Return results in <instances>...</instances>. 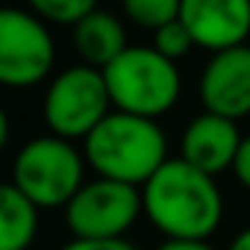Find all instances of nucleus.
I'll return each instance as SVG.
<instances>
[{
    "instance_id": "f257e3e1",
    "label": "nucleus",
    "mask_w": 250,
    "mask_h": 250,
    "mask_svg": "<svg viewBox=\"0 0 250 250\" xmlns=\"http://www.w3.org/2000/svg\"><path fill=\"white\" fill-rule=\"evenodd\" d=\"M145 218L165 235L180 241H209L224 221V194L215 177L188 162L168 159L142 188Z\"/></svg>"
},
{
    "instance_id": "f03ea898",
    "label": "nucleus",
    "mask_w": 250,
    "mask_h": 250,
    "mask_svg": "<svg viewBox=\"0 0 250 250\" xmlns=\"http://www.w3.org/2000/svg\"><path fill=\"white\" fill-rule=\"evenodd\" d=\"M83 156L94 177L136 188H145V183L171 159L168 136L159 121L127 112H109V118H103L100 127L83 142Z\"/></svg>"
},
{
    "instance_id": "7ed1b4c3",
    "label": "nucleus",
    "mask_w": 250,
    "mask_h": 250,
    "mask_svg": "<svg viewBox=\"0 0 250 250\" xmlns=\"http://www.w3.org/2000/svg\"><path fill=\"white\" fill-rule=\"evenodd\" d=\"M115 112L159 121L183 94L177 62L165 59L153 44H130L109 68H103Z\"/></svg>"
},
{
    "instance_id": "20e7f679",
    "label": "nucleus",
    "mask_w": 250,
    "mask_h": 250,
    "mask_svg": "<svg viewBox=\"0 0 250 250\" xmlns=\"http://www.w3.org/2000/svg\"><path fill=\"white\" fill-rule=\"evenodd\" d=\"M85 168L83 147L47 133L18 147L9 183L39 209H65L85 186Z\"/></svg>"
},
{
    "instance_id": "39448f33",
    "label": "nucleus",
    "mask_w": 250,
    "mask_h": 250,
    "mask_svg": "<svg viewBox=\"0 0 250 250\" xmlns=\"http://www.w3.org/2000/svg\"><path fill=\"white\" fill-rule=\"evenodd\" d=\"M109 112L115 109L103 71L83 62L56 71L42 97L47 133L65 142H85L100 127V121L109 118Z\"/></svg>"
},
{
    "instance_id": "423d86ee",
    "label": "nucleus",
    "mask_w": 250,
    "mask_h": 250,
    "mask_svg": "<svg viewBox=\"0 0 250 250\" xmlns=\"http://www.w3.org/2000/svg\"><path fill=\"white\" fill-rule=\"evenodd\" d=\"M139 215H145L142 188L106 177L85 180V186L62 209L71 238L83 241H118L133 229Z\"/></svg>"
},
{
    "instance_id": "0eeeda50",
    "label": "nucleus",
    "mask_w": 250,
    "mask_h": 250,
    "mask_svg": "<svg viewBox=\"0 0 250 250\" xmlns=\"http://www.w3.org/2000/svg\"><path fill=\"white\" fill-rule=\"evenodd\" d=\"M53 33L33 9L0 12V83L9 88H33L53 74Z\"/></svg>"
},
{
    "instance_id": "6e6552de",
    "label": "nucleus",
    "mask_w": 250,
    "mask_h": 250,
    "mask_svg": "<svg viewBox=\"0 0 250 250\" xmlns=\"http://www.w3.org/2000/svg\"><path fill=\"white\" fill-rule=\"evenodd\" d=\"M197 94L203 112L221 115L227 121H241L250 115V47H232L206 59Z\"/></svg>"
},
{
    "instance_id": "1a4fd4ad",
    "label": "nucleus",
    "mask_w": 250,
    "mask_h": 250,
    "mask_svg": "<svg viewBox=\"0 0 250 250\" xmlns=\"http://www.w3.org/2000/svg\"><path fill=\"white\" fill-rule=\"evenodd\" d=\"M180 21L186 24L194 47L209 56L241 47L250 36V3L247 0H183Z\"/></svg>"
},
{
    "instance_id": "9d476101",
    "label": "nucleus",
    "mask_w": 250,
    "mask_h": 250,
    "mask_svg": "<svg viewBox=\"0 0 250 250\" xmlns=\"http://www.w3.org/2000/svg\"><path fill=\"white\" fill-rule=\"evenodd\" d=\"M241 139L244 136L235 121H227L212 112H200L186 124L180 136V159L209 177H218L227 168L232 171Z\"/></svg>"
},
{
    "instance_id": "9b49d317",
    "label": "nucleus",
    "mask_w": 250,
    "mask_h": 250,
    "mask_svg": "<svg viewBox=\"0 0 250 250\" xmlns=\"http://www.w3.org/2000/svg\"><path fill=\"white\" fill-rule=\"evenodd\" d=\"M71 39H74V47H77L83 65H91L97 71L109 68L130 47L124 21L115 12H106V9H94L88 18H83L71 30Z\"/></svg>"
},
{
    "instance_id": "f8f14e48",
    "label": "nucleus",
    "mask_w": 250,
    "mask_h": 250,
    "mask_svg": "<svg viewBox=\"0 0 250 250\" xmlns=\"http://www.w3.org/2000/svg\"><path fill=\"white\" fill-rule=\"evenodd\" d=\"M39 212L12 183L0 186V250H30L39 235Z\"/></svg>"
},
{
    "instance_id": "ddd939ff",
    "label": "nucleus",
    "mask_w": 250,
    "mask_h": 250,
    "mask_svg": "<svg viewBox=\"0 0 250 250\" xmlns=\"http://www.w3.org/2000/svg\"><path fill=\"white\" fill-rule=\"evenodd\" d=\"M183 0H127L124 3V15H127L136 27H145L150 33L180 21Z\"/></svg>"
},
{
    "instance_id": "4468645a",
    "label": "nucleus",
    "mask_w": 250,
    "mask_h": 250,
    "mask_svg": "<svg viewBox=\"0 0 250 250\" xmlns=\"http://www.w3.org/2000/svg\"><path fill=\"white\" fill-rule=\"evenodd\" d=\"M30 9L44 21V24H56V27H77L83 18H88L97 6L91 0H33Z\"/></svg>"
},
{
    "instance_id": "2eb2a0df",
    "label": "nucleus",
    "mask_w": 250,
    "mask_h": 250,
    "mask_svg": "<svg viewBox=\"0 0 250 250\" xmlns=\"http://www.w3.org/2000/svg\"><path fill=\"white\" fill-rule=\"evenodd\" d=\"M153 47H156L165 59L180 62L183 56H188V50L194 47V42H191L186 24H183V21H174V24H168V27H162V30L153 33Z\"/></svg>"
},
{
    "instance_id": "dca6fc26",
    "label": "nucleus",
    "mask_w": 250,
    "mask_h": 250,
    "mask_svg": "<svg viewBox=\"0 0 250 250\" xmlns=\"http://www.w3.org/2000/svg\"><path fill=\"white\" fill-rule=\"evenodd\" d=\"M59 250H139L133 241L118 238V241H83V238H68Z\"/></svg>"
},
{
    "instance_id": "f3484780",
    "label": "nucleus",
    "mask_w": 250,
    "mask_h": 250,
    "mask_svg": "<svg viewBox=\"0 0 250 250\" xmlns=\"http://www.w3.org/2000/svg\"><path fill=\"white\" fill-rule=\"evenodd\" d=\"M232 174H235L238 186L250 194V133L241 139V147H238L235 162H232Z\"/></svg>"
},
{
    "instance_id": "a211bd4d",
    "label": "nucleus",
    "mask_w": 250,
    "mask_h": 250,
    "mask_svg": "<svg viewBox=\"0 0 250 250\" xmlns=\"http://www.w3.org/2000/svg\"><path fill=\"white\" fill-rule=\"evenodd\" d=\"M156 250H218L212 241H180V238H165Z\"/></svg>"
},
{
    "instance_id": "6ab92c4d",
    "label": "nucleus",
    "mask_w": 250,
    "mask_h": 250,
    "mask_svg": "<svg viewBox=\"0 0 250 250\" xmlns=\"http://www.w3.org/2000/svg\"><path fill=\"white\" fill-rule=\"evenodd\" d=\"M227 250H250V227H244L241 232H235V238L227 244Z\"/></svg>"
}]
</instances>
